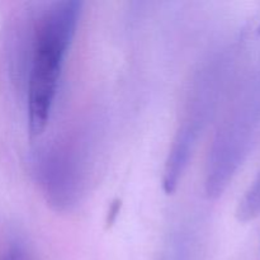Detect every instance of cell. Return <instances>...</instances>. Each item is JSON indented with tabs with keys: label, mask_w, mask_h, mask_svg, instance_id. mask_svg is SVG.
Returning <instances> with one entry per match:
<instances>
[{
	"label": "cell",
	"mask_w": 260,
	"mask_h": 260,
	"mask_svg": "<svg viewBox=\"0 0 260 260\" xmlns=\"http://www.w3.org/2000/svg\"><path fill=\"white\" fill-rule=\"evenodd\" d=\"M81 3L48 5L35 20L27 70V111L30 139L42 136L50 121L66 53L73 43Z\"/></svg>",
	"instance_id": "1"
},
{
	"label": "cell",
	"mask_w": 260,
	"mask_h": 260,
	"mask_svg": "<svg viewBox=\"0 0 260 260\" xmlns=\"http://www.w3.org/2000/svg\"><path fill=\"white\" fill-rule=\"evenodd\" d=\"M86 141L78 136L56 140L37 154L35 172L47 202L65 211L78 202L86 177Z\"/></svg>",
	"instance_id": "2"
},
{
	"label": "cell",
	"mask_w": 260,
	"mask_h": 260,
	"mask_svg": "<svg viewBox=\"0 0 260 260\" xmlns=\"http://www.w3.org/2000/svg\"><path fill=\"white\" fill-rule=\"evenodd\" d=\"M236 215L243 222L253 220L260 215V174L239 203Z\"/></svg>",
	"instance_id": "3"
},
{
	"label": "cell",
	"mask_w": 260,
	"mask_h": 260,
	"mask_svg": "<svg viewBox=\"0 0 260 260\" xmlns=\"http://www.w3.org/2000/svg\"><path fill=\"white\" fill-rule=\"evenodd\" d=\"M168 260H187V258H185L184 245L180 243H177L175 245H173L172 253L169 254V259Z\"/></svg>",
	"instance_id": "4"
},
{
	"label": "cell",
	"mask_w": 260,
	"mask_h": 260,
	"mask_svg": "<svg viewBox=\"0 0 260 260\" xmlns=\"http://www.w3.org/2000/svg\"><path fill=\"white\" fill-rule=\"evenodd\" d=\"M259 33H260V27H259Z\"/></svg>",
	"instance_id": "5"
}]
</instances>
